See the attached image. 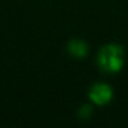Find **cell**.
I'll list each match as a JSON object with an SVG mask.
<instances>
[{"label":"cell","mask_w":128,"mask_h":128,"mask_svg":"<svg viewBox=\"0 0 128 128\" xmlns=\"http://www.w3.org/2000/svg\"><path fill=\"white\" fill-rule=\"evenodd\" d=\"M107 97H109V88L107 86H99L92 91V99L96 102H104V100H107Z\"/></svg>","instance_id":"cell-2"},{"label":"cell","mask_w":128,"mask_h":128,"mask_svg":"<svg viewBox=\"0 0 128 128\" xmlns=\"http://www.w3.org/2000/svg\"><path fill=\"white\" fill-rule=\"evenodd\" d=\"M100 63L104 65V68L107 70H115L120 66V52L117 49H107L104 50Z\"/></svg>","instance_id":"cell-1"}]
</instances>
